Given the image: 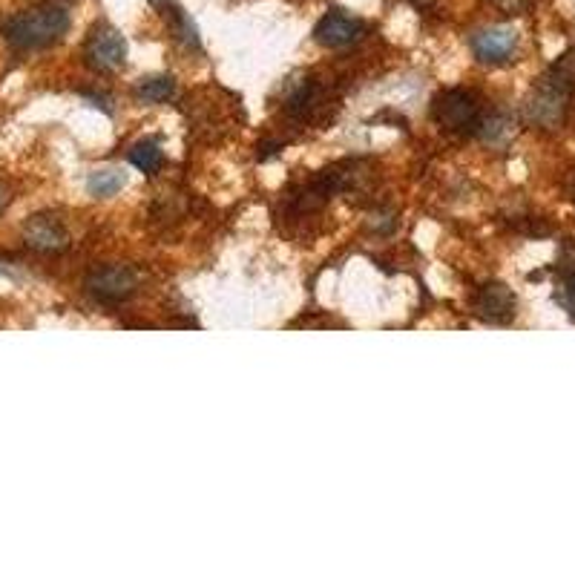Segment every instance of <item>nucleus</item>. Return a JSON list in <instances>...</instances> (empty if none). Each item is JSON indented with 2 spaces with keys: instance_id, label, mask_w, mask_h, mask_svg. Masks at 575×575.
I'll return each instance as SVG.
<instances>
[{
  "instance_id": "nucleus-1",
  "label": "nucleus",
  "mask_w": 575,
  "mask_h": 575,
  "mask_svg": "<svg viewBox=\"0 0 575 575\" xmlns=\"http://www.w3.org/2000/svg\"><path fill=\"white\" fill-rule=\"evenodd\" d=\"M69 29V12L58 3H44L35 9H26L3 26V38L15 49H44L61 41Z\"/></svg>"
},
{
  "instance_id": "nucleus-2",
  "label": "nucleus",
  "mask_w": 575,
  "mask_h": 575,
  "mask_svg": "<svg viewBox=\"0 0 575 575\" xmlns=\"http://www.w3.org/2000/svg\"><path fill=\"white\" fill-rule=\"evenodd\" d=\"M570 95H573V78L555 64L550 69V75L538 84V90L532 92V98H529V121H535L538 127H558L564 121V115H567Z\"/></svg>"
},
{
  "instance_id": "nucleus-3",
  "label": "nucleus",
  "mask_w": 575,
  "mask_h": 575,
  "mask_svg": "<svg viewBox=\"0 0 575 575\" xmlns=\"http://www.w3.org/2000/svg\"><path fill=\"white\" fill-rule=\"evenodd\" d=\"M432 118L437 127H443L446 133H458V136H472L481 130L483 110L475 98V92L469 90H446L440 92L432 104Z\"/></svg>"
},
{
  "instance_id": "nucleus-4",
  "label": "nucleus",
  "mask_w": 575,
  "mask_h": 575,
  "mask_svg": "<svg viewBox=\"0 0 575 575\" xmlns=\"http://www.w3.org/2000/svg\"><path fill=\"white\" fill-rule=\"evenodd\" d=\"M84 288L101 305H121L138 291V276L127 265H104L92 268L84 279Z\"/></svg>"
},
{
  "instance_id": "nucleus-5",
  "label": "nucleus",
  "mask_w": 575,
  "mask_h": 575,
  "mask_svg": "<svg viewBox=\"0 0 575 575\" xmlns=\"http://www.w3.org/2000/svg\"><path fill=\"white\" fill-rule=\"evenodd\" d=\"M84 58L95 72H115L127 61V41L110 23H98L84 44Z\"/></svg>"
},
{
  "instance_id": "nucleus-6",
  "label": "nucleus",
  "mask_w": 575,
  "mask_h": 575,
  "mask_svg": "<svg viewBox=\"0 0 575 575\" xmlns=\"http://www.w3.org/2000/svg\"><path fill=\"white\" fill-rule=\"evenodd\" d=\"M366 35V23L360 18H351L345 12H328L317 26H314V41L328 49H345L357 44Z\"/></svg>"
},
{
  "instance_id": "nucleus-7",
  "label": "nucleus",
  "mask_w": 575,
  "mask_h": 575,
  "mask_svg": "<svg viewBox=\"0 0 575 575\" xmlns=\"http://www.w3.org/2000/svg\"><path fill=\"white\" fill-rule=\"evenodd\" d=\"M23 239L32 251L41 253H61L69 248V233L67 228L55 219V216H46L38 213L32 216L26 225H23Z\"/></svg>"
},
{
  "instance_id": "nucleus-8",
  "label": "nucleus",
  "mask_w": 575,
  "mask_h": 575,
  "mask_svg": "<svg viewBox=\"0 0 575 575\" xmlns=\"http://www.w3.org/2000/svg\"><path fill=\"white\" fill-rule=\"evenodd\" d=\"M518 49V32L506 26L483 29L472 38V52L481 64H506Z\"/></svg>"
},
{
  "instance_id": "nucleus-9",
  "label": "nucleus",
  "mask_w": 575,
  "mask_h": 575,
  "mask_svg": "<svg viewBox=\"0 0 575 575\" xmlns=\"http://www.w3.org/2000/svg\"><path fill=\"white\" fill-rule=\"evenodd\" d=\"M472 308L486 322H509L515 317V294L504 282H486L472 299Z\"/></svg>"
},
{
  "instance_id": "nucleus-10",
  "label": "nucleus",
  "mask_w": 575,
  "mask_h": 575,
  "mask_svg": "<svg viewBox=\"0 0 575 575\" xmlns=\"http://www.w3.org/2000/svg\"><path fill=\"white\" fill-rule=\"evenodd\" d=\"M130 161H133V167H138L141 173L156 176L161 170V164H164L161 144L156 138H144V141H138V144H133V150H130Z\"/></svg>"
},
{
  "instance_id": "nucleus-11",
  "label": "nucleus",
  "mask_w": 575,
  "mask_h": 575,
  "mask_svg": "<svg viewBox=\"0 0 575 575\" xmlns=\"http://www.w3.org/2000/svg\"><path fill=\"white\" fill-rule=\"evenodd\" d=\"M173 92H176V81L170 75H156V78H144L138 84L136 95L147 104H164L173 98Z\"/></svg>"
},
{
  "instance_id": "nucleus-12",
  "label": "nucleus",
  "mask_w": 575,
  "mask_h": 575,
  "mask_svg": "<svg viewBox=\"0 0 575 575\" xmlns=\"http://www.w3.org/2000/svg\"><path fill=\"white\" fill-rule=\"evenodd\" d=\"M124 184H127V176L121 170H98V173L90 176L87 190H90L92 196H98V199H107V196H115Z\"/></svg>"
},
{
  "instance_id": "nucleus-13",
  "label": "nucleus",
  "mask_w": 575,
  "mask_h": 575,
  "mask_svg": "<svg viewBox=\"0 0 575 575\" xmlns=\"http://www.w3.org/2000/svg\"><path fill=\"white\" fill-rule=\"evenodd\" d=\"M170 15H173V26H176V38H179L184 46H190V49H199L202 41H199V29H196V23L190 21L182 9H170Z\"/></svg>"
},
{
  "instance_id": "nucleus-14",
  "label": "nucleus",
  "mask_w": 575,
  "mask_h": 575,
  "mask_svg": "<svg viewBox=\"0 0 575 575\" xmlns=\"http://www.w3.org/2000/svg\"><path fill=\"white\" fill-rule=\"evenodd\" d=\"M555 302L575 320V265L561 274V282L555 288Z\"/></svg>"
},
{
  "instance_id": "nucleus-15",
  "label": "nucleus",
  "mask_w": 575,
  "mask_h": 575,
  "mask_svg": "<svg viewBox=\"0 0 575 575\" xmlns=\"http://www.w3.org/2000/svg\"><path fill=\"white\" fill-rule=\"evenodd\" d=\"M506 133H509V118H504V115H483L481 121V130H478V136L483 138V141H498V138H504Z\"/></svg>"
},
{
  "instance_id": "nucleus-16",
  "label": "nucleus",
  "mask_w": 575,
  "mask_h": 575,
  "mask_svg": "<svg viewBox=\"0 0 575 575\" xmlns=\"http://www.w3.org/2000/svg\"><path fill=\"white\" fill-rule=\"evenodd\" d=\"M504 15H524L529 6H532V0H492Z\"/></svg>"
},
{
  "instance_id": "nucleus-17",
  "label": "nucleus",
  "mask_w": 575,
  "mask_h": 575,
  "mask_svg": "<svg viewBox=\"0 0 575 575\" xmlns=\"http://www.w3.org/2000/svg\"><path fill=\"white\" fill-rule=\"evenodd\" d=\"M9 202H12V193H9V187H6V184H0V213L9 207Z\"/></svg>"
},
{
  "instance_id": "nucleus-18",
  "label": "nucleus",
  "mask_w": 575,
  "mask_h": 575,
  "mask_svg": "<svg viewBox=\"0 0 575 575\" xmlns=\"http://www.w3.org/2000/svg\"><path fill=\"white\" fill-rule=\"evenodd\" d=\"M412 3L417 6V9H426V6H432L435 0H412Z\"/></svg>"
},
{
  "instance_id": "nucleus-19",
  "label": "nucleus",
  "mask_w": 575,
  "mask_h": 575,
  "mask_svg": "<svg viewBox=\"0 0 575 575\" xmlns=\"http://www.w3.org/2000/svg\"><path fill=\"white\" fill-rule=\"evenodd\" d=\"M153 3H161V0H153ZM164 3H167V0H164Z\"/></svg>"
}]
</instances>
